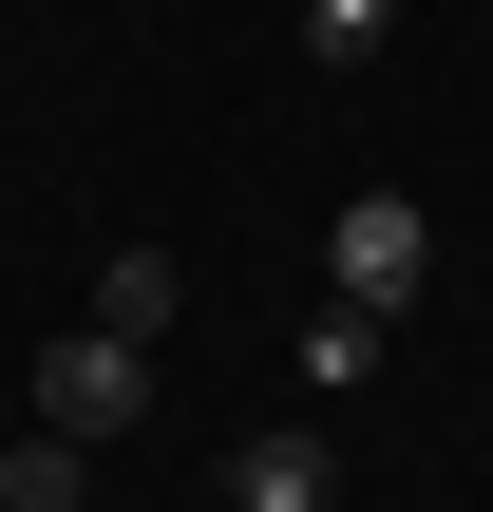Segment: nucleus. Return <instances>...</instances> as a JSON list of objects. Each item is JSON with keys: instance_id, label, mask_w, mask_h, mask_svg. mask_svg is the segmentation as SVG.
<instances>
[{"instance_id": "nucleus-7", "label": "nucleus", "mask_w": 493, "mask_h": 512, "mask_svg": "<svg viewBox=\"0 0 493 512\" xmlns=\"http://www.w3.org/2000/svg\"><path fill=\"white\" fill-rule=\"evenodd\" d=\"M399 38V0H304V57H380Z\"/></svg>"}, {"instance_id": "nucleus-5", "label": "nucleus", "mask_w": 493, "mask_h": 512, "mask_svg": "<svg viewBox=\"0 0 493 512\" xmlns=\"http://www.w3.org/2000/svg\"><path fill=\"white\" fill-rule=\"evenodd\" d=\"M380 342H399V323L323 285V323H304V399H361V380H380Z\"/></svg>"}, {"instance_id": "nucleus-4", "label": "nucleus", "mask_w": 493, "mask_h": 512, "mask_svg": "<svg viewBox=\"0 0 493 512\" xmlns=\"http://www.w3.org/2000/svg\"><path fill=\"white\" fill-rule=\"evenodd\" d=\"M171 304H190L171 247H114V266H95V323H114V342H171Z\"/></svg>"}, {"instance_id": "nucleus-1", "label": "nucleus", "mask_w": 493, "mask_h": 512, "mask_svg": "<svg viewBox=\"0 0 493 512\" xmlns=\"http://www.w3.org/2000/svg\"><path fill=\"white\" fill-rule=\"evenodd\" d=\"M323 285L380 304V323H418V304H437V209H418V190H361V209L323 228Z\"/></svg>"}, {"instance_id": "nucleus-3", "label": "nucleus", "mask_w": 493, "mask_h": 512, "mask_svg": "<svg viewBox=\"0 0 493 512\" xmlns=\"http://www.w3.org/2000/svg\"><path fill=\"white\" fill-rule=\"evenodd\" d=\"M323 494H342L323 437H247V456H228V512H323Z\"/></svg>"}, {"instance_id": "nucleus-2", "label": "nucleus", "mask_w": 493, "mask_h": 512, "mask_svg": "<svg viewBox=\"0 0 493 512\" xmlns=\"http://www.w3.org/2000/svg\"><path fill=\"white\" fill-rule=\"evenodd\" d=\"M152 418V342H114V323H76V342H38V437H76V456H114Z\"/></svg>"}, {"instance_id": "nucleus-6", "label": "nucleus", "mask_w": 493, "mask_h": 512, "mask_svg": "<svg viewBox=\"0 0 493 512\" xmlns=\"http://www.w3.org/2000/svg\"><path fill=\"white\" fill-rule=\"evenodd\" d=\"M76 494H95L76 437H19V456H0V512H76Z\"/></svg>"}]
</instances>
